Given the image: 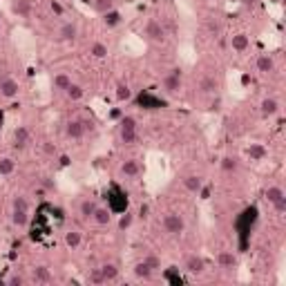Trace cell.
Here are the masks:
<instances>
[{
    "instance_id": "34",
    "label": "cell",
    "mask_w": 286,
    "mask_h": 286,
    "mask_svg": "<svg viewBox=\"0 0 286 286\" xmlns=\"http://www.w3.org/2000/svg\"><path fill=\"white\" fill-rule=\"evenodd\" d=\"M14 170H16V161H14L12 157H3V159H0V177L14 175Z\"/></svg>"
},
{
    "instance_id": "46",
    "label": "cell",
    "mask_w": 286,
    "mask_h": 286,
    "mask_svg": "<svg viewBox=\"0 0 286 286\" xmlns=\"http://www.w3.org/2000/svg\"><path fill=\"white\" fill-rule=\"evenodd\" d=\"M137 217H139V219H148V217H150V204H141V206H139Z\"/></svg>"
},
{
    "instance_id": "37",
    "label": "cell",
    "mask_w": 286,
    "mask_h": 286,
    "mask_svg": "<svg viewBox=\"0 0 286 286\" xmlns=\"http://www.w3.org/2000/svg\"><path fill=\"white\" fill-rule=\"evenodd\" d=\"M12 210H29V201L25 195H16L12 199Z\"/></svg>"
},
{
    "instance_id": "42",
    "label": "cell",
    "mask_w": 286,
    "mask_h": 286,
    "mask_svg": "<svg viewBox=\"0 0 286 286\" xmlns=\"http://www.w3.org/2000/svg\"><path fill=\"white\" fill-rule=\"evenodd\" d=\"M27 279L23 277V275H9V277H5V286H23Z\"/></svg>"
},
{
    "instance_id": "38",
    "label": "cell",
    "mask_w": 286,
    "mask_h": 286,
    "mask_svg": "<svg viewBox=\"0 0 286 286\" xmlns=\"http://www.w3.org/2000/svg\"><path fill=\"white\" fill-rule=\"evenodd\" d=\"M40 150H43V154L45 157H59V148H56V143L54 141H43L40 143Z\"/></svg>"
},
{
    "instance_id": "48",
    "label": "cell",
    "mask_w": 286,
    "mask_h": 286,
    "mask_svg": "<svg viewBox=\"0 0 286 286\" xmlns=\"http://www.w3.org/2000/svg\"><path fill=\"white\" fill-rule=\"evenodd\" d=\"M197 195H199L201 199H208V197H210V186H201V190L197 192Z\"/></svg>"
},
{
    "instance_id": "36",
    "label": "cell",
    "mask_w": 286,
    "mask_h": 286,
    "mask_svg": "<svg viewBox=\"0 0 286 286\" xmlns=\"http://www.w3.org/2000/svg\"><path fill=\"white\" fill-rule=\"evenodd\" d=\"M264 197L268 199V204H273V201H277L279 197H284V190L279 188V186H268L266 192H264Z\"/></svg>"
},
{
    "instance_id": "52",
    "label": "cell",
    "mask_w": 286,
    "mask_h": 286,
    "mask_svg": "<svg viewBox=\"0 0 286 286\" xmlns=\"http://www.w3.org/2000/svg\"><path fill=\"white\" fill-rule=\"evenodd\" d=\"M239 3H242L244 7H255V5H257V0H239Z\"/></svg>"
},
{
    "instance_id": "39",
    "label": "cell",
    "mask_w": 286,
    "mask_h": 286,
    "mask_svg": "<svg viewBox=\"0 0 286 286\" xmlns=\"http://www.w3.org/2000/svg\"><path fill=\"white\" fill-rule=\"evenodd\" d=\"M141 262H145V264H148V266L152 268L154 273H157V270L161 268V259H159V257H157V255H154V253H145Z\"/></svg>"
},
{
    "instance_id": "51",
    "label": "cell",
    "mask_w": 286,
    "mask_h": 286,
    "mask_svg": "<svg viewBox=\"0 0 286 286\" xmlns=\"http://www.w3.org/2000/svg\"><path fill=\"white\" fill-rule=\"evenodd\" d=\"M121 117H123V112H121V110H112V112H110V119H114V121H119Z\"/></svg>"
},
{
    "instance_id": "4",
    "label": "cell",
    "mask_w": 286,
    "mask_h": 286,
    "mask_svg": "<svg viewBox=\"0 0 286 286\" xmlns=\"http://www.w3.org/2000/svg\"><path fill=\"white\" fill-rule=\"evenodd\" d=\"M143 36L150 40V43H163L165 40V29H163V25H161L159 20L150 18L148 23H145V27H143Z\"/></svg>"
},
{
    "instance_id": "33",
    "label": "cell",
    "mask_w": 286,
    "mask_h": 286,
    "mask_svg": "<svg viewBox=\"0 0 286 286\" xmlns=\"http://www.w3.org/2000/svg\"><path fill=\"white\" fill-rule=\"evenodd\" d=\"M107 54H110V49H107L105 43H92L90 45V56H94V59H107Z\"/></svg>"
},
{
    "instance_id": "1",
    "label": "cell",
    "mask_w": 286,
    "mask_h": 286,
    "mask_svg": "<svg viewBox=\"0 0 286 286\" xmlns=\"http://www.w3.org/2000/svg\"><path fill=\"white\" fill-rule=\"evenodd\" d=\"M139 139V132H137V119L134 117H126L123 114L119 119V141L123 145H134Z\"/></svg>"
},
{
    "instance_id": "28",
    "label": "cell",
    "mask_w": 286,
    "mask_h": 286,
    "mask_svg": "<svg viewBox=\"0 0 286 286\" xmlns=\"http://www.w3.org/2000/svg\"><path fill=\"white\" fill-rule=\"evenodd\" d=\"M96 206H98V204H96L94 199L85 197V199H81V204H79V215L83 217V219H92V215H94Z\"/></svg>"
},
{
    "instance_id": "53",
    "label": "cell",
    "mask_w": 286,
    "mask_h": 286,
    "mask_svg": "<svg viewBox=\"0 0 286 286\" xmlns=\"http://www.w3.org/2000/svg\"><path fill=\"white\" fill-rule=\"evenodd\" d=\"M3 126H5V112L0 110V132H3Z\"/></svg>"
},
{
    "instance_id": "6",
    "label": "cell",
    "mask_w": 286,
    "mask_h": 286,
    "mask_svg": "<svg viewBox=\"0 0 286 286\" xmlns=\"http://www.w3.org/2000/svg\"><path fill=\"white\" fill-rule=\"evenodd\" d=\"M20 94V85L16 79H12V76H3L0 79V96L7 98V101H14Z\"/></svg>"
},
{
    "instance_id": "19",
    "label": "cell",
    "mask_w": 286,
    "mask_h": 286,
    "mask_svg": "<svg viewBox=\"0 0 286 286\" xmlns=\"http://www.w3.org/2000/svg\"><path fill=\"white\" fill-rule=\"evenodd\" d=\"M72 83L74 81H72V76L67 74V72H59V74H54V79H51V90L54 92H65Z\"/></svg>"
},
{
    "instance_id": "20",
    "label": "cell",
    "mask_w": 286,
    "mask_h": 286,
    "mask_svg": "<svg viewBox=\"0 0 286 286\" xmlns=\"http://www.w3.org/2000/svg\"><path fill=\"white\" fill-rule=\"evenodd\" d=\"M101 20H103V25H105L107 29H114V27H119V25L123 23V14L119 12V9H110V12L101 14Z\"/></svg>"
},
{
    "instance_id": "3",
    "label": "cell",
    "mask_w": 286,
    "mask_h": 286,
    "mask_svg": "<svg viewBox=\"0 0 286 286\" xmlns=\"http://www.w3.org/2000/svg\"><path fill=\"white\" fill-rule=\"evenodd\" d=\"M161 90H163V94H168V96L179 94L181 92V70L168 72V74L163 76V81H161Z\"/></svg>"
},
{
    "instance_id": "22",
    "label": "cell",
    "mask_w": 286,
    "mask_h": 286,
    "mask_svg": "<svg viewBox=\"0 0 286 286\" xmlns=\"http://www.w3.org/2000/svg\"><path fill=\"white\" fill-rule=\"evenodd\" d=\"M266 154H268V150H266V145L264 143H251L246 148V157L251 161H264L266 159Z\"/></svg>"
},
{
    "instance_id": "24",
    "label": "cell",
    "mask_w": 286,
    "mask_h": 286,
    "mask_svg": "<svg viewBox=\"0 0 286 286\" xmlns=\"http://www.w3.org/2000/svg\"><path fill=\"white\" fill-rule=\"evenodd\" d=\"M12 12L18 18H29L32 16V3L29 0H12Z\"/></svg>"
},
{
    "instance_id": "5",
    "label": "cell",
    "mask_w": 286,
    "mask_h": 286,
    "mask_svg": "<svg viewBox=\"0 0 286 286\" xmlns=\"http://www.w3.org/2000/svg\"><path fill=\"white\" fill-rule=\"evenodd\" d=\"M206 266H208L206 259L201 257V255H197V253L195 255H188V257L184 259V270L188 275H195V277H197V275H204L206 273Z\"/></svg>"
},
{
    "instance_id": "45",
    "label": "cell",
    "mask_w": 286,
    "mask_h": 286,
    "mask_svg": "<svg viewBox=\"0 0 286 286\" xmlns=\"http://www.w3.org/2000/svg\"><path fill=\"white\" fill-rule=\"evenodd\" d=\"M275 208V212H279V215H282V212H286V195L284 197H279L277 201H273V204H270Z\"/></svg>"
},
{
    "instance_id": "14",
    "label": "cell",
    "mask_w": 286,
    "mask_h": 286,
    "mask_svg": "<svg viewBox=\"0 0 286 286\" xmlns=\"http://www.w3.org/2000/svg\"><path fill=\"white\" fill-rule=\"evenodd\" d=\"M255 67H257L259 74H273L275 72V61L270 54H259L255 59Z\"/></svg>"
},
{
    "instance_id": "17",
    "label": "cell",
    "mask_w": 286,
    "mask_h": 286,
    "mask_svg": "<svg viewBox=\"0 0 286 286\" xmlns=\"http://www.w3.org/2000/svg\"><path fill=\"white\" fill-rule=\"evenodd\" d=\"M92 221L96 223V226H110L112 221V210L107 206H96L94 215H92Z\"/></svg>"
},
{
    "instance_id": "18",
    "label": "cell",
    "mask_w": 286,
    "mask_h": 286,
    "mask_svg": "<svg viewBox=\"0 0 286 286\" xmlns=\"http://www.w3.org/2000/svg\"><path fill=\"white\" fill-rule=\"evenodd\" d=\"M231 47L237 51V54H242V51H246L251 47V38H248V34L239 32V34H233L231 36Z\"/></svg>"
},
{
    "instance_id": "40",
    "label": "cell",
    "mask_w": 286,
    "mask_h": 286,
    "mask_svg": "<svg viewBox=\"0 0 286 286\" xmlns=\"http://www.w3.org/2000/svg\"><path fill=\"white\" fill-rule=\"evenodd\" d=\"M94 9L98 14L110 12V9H114V0H94Z\"/></svg>"
},
{
    "instance_id": "30",
    "label": "cell",
    "mask_w": 286,
    "mask_h": 286,
    "mask_svg": "<svg viewBox=\"0 0 286 286\" xmlns=\"http://www.w3.org/2000/svg\"><path fill=\"white\" fill-rule=\"evenodd\" d=\"M63 242H65V246L70 248V251H76V248H81V244H83V235L79 231H67Z\"/></svg>"
},
{
    "instance_id": "12",
    "label": "cell",
    "mask_w": 286,
    "mask_h": 286,
    "mask_svg": "<svg viewBox=\"0 0 286 286\" xmlns=\"http://www.w3.org/2000/svg\"><path fill=\"white\" fill-rule=\"evenodd\" d=\"M259 112H262L264 119H273L279 114V101L273 96H266L262 98V103H259Z\"/></svg>"
},
{
    "instance_id": "49",
    "label": "cell",
    "mask_w": 286,
    "mask_h": 286,
    "mask_svg": "<svg viewBox=\"0 0 286 286\" xmlns=\"http://www.w3.org/2000/svg\"><path fill=\"white\" fill-rule=\"evenodd\" d=\"M43 186H45L47 190H54V188H56V184H54V179H51V177H45V179H43Z\"/></svg>"
},
{
    "instance_id": "35",
    "label": "cell",
    "mask_w": 286,
    "mask_h": 286,
    "mask_svg": "<svg viewBox=\"0 0 286 286\" xmlns=\"http://www.w3.org/2000/svg\"><path fill=\"white\" fill-rule=\"evenodd\" d=\"M132 223H134V215L130 210H126V212H121V215H119V231H130V228H132Z\"/></svg>"
},
{
    "instance_id": "10",
    "label": "cell",
    "mask_w": 286,
    "mask_h": 286,
    "mask_svg": "<svg viewBox=\"0 0 286 286\" xmlns=\"http://www.w3.org/2000/svg\"><path fill=\"white\" fill-rule=\"evenodd\" d=\"M110 208L112 212H119V215H121V212H126L128 210V195L126 192H121L119 188H112V197H110Z\"/></svg>"
},
{
    "instance_id": "8",
    "label": "cell",
    "mask_w": 286,
    "mask_h": 286,
    "mask_svg": "<svg viewBox=\"0 0 286 286\" xmlns=\"http://www.w3.org/2000/svg\"><path fill=\"white\" fill-rule=\"evenodd\" d=\"M217 266L221 270H226V273H233V270H237V266H239V259L233 251H219L217 253Z\"/></svg>"
},
{
    "instance_id": "11",
    "label": "cell",
    "mask_w": 286,
    "mask_h": 286,
    "mask_svg": "<svg viewBox=\"0 0 286 286\" xmlns=\"http://www.w3.org/2000/svg\"><path fill=\"white\" fill-rule=\"evenodd\" d=\"M29 141H32V134H29V130L25 126H18L16 130H14L12 134V145L16 150H25L29 145Z\"/></svg>"
},
{
    "instance_id": "31",
    "label": "cell",
    "mask_w": 286,
    "mask_h": 286,
    "mask_svg": "<svg viewBox=\"0 0 286 286\" xmlns=\"http://www.w3.org/2000/svg\"><path fill=\"white\" fill-rule=\"evenodd\" d=\"M63 94H65V98H67V101L76 103V101H81V98L85 96V90H83V87L79 85V83H72V85L67 87V90L63 92Z\"/></svg>"
},
{
    "instance_id": "29",
    "label": "cell",
    "mask_w": 286,
    "mask_h": 286,
    "mask_svg": "<svg viewBox=\"0 0 286 286\" xmlns=\"http://www.w3.org/2000/svg\"><path fill=\"white\" fill-rule=\"evenodd\" d=\"M101 273H103V279L105 282H114V279H119V275H121V270H119L117 264H112V262H105V264H101Z\"/></svg>"
},
{
    "instance_id": "23",
    "label": "cell",
    "mask_w": 286,
    "mask_h": 286,
    "mask_svg": "<svg viewBox=\"0 0 286 286\" xmlns=\"http://www.w3.org/2000/svg\"><path fill=\"white\" fill-rule=\"evenodd\" d=\"M219 168L226 175H237L239 173V159L235 154H226V157H221V161H219Z\"/></svg>"
},
{
    "instance_id": "15",
    "label": "cell",
    "mask_w": 286,
    "mask_h": 286,
    "mask_svg": "<svg viewBox=\"0 0 286 286\" xmlns=\"http://www.w3.org/2000/svg\"><path fill=\"white\" fill-rule=\"evenodd\" d=\"M139 103L145 107V110H161V107H165V101L154 94H150V92H143L141 96H139Z\"/></svg>"
},
{
    "instance_id": "32",
    "label": "cell",
    "mask_w": 286,
    "mask_h": 286,
    "mask_svg": "<svg viewBox=\"0 0 286 286\" xmlns=\"http://www.w3.org/2000/svg\"><path fill=\"white\" fill-rule=\"evenodd\" d=\"M12 223L16 228H25L29 223V210H12Z\"/></svg>"
},
{
    "instance_id": "21",
    "label": "cell",
    "mask_w": 286,
    "mask_h": 286,
    "mask_svg": "<svg viewBox=\"0 0 286 286\" xmlns=\"http://www.w3.org/2000/svg\"><path fill=\"white\" fill-rule=\"evenodd\" d=\"M132 273H134V277L141 279V282H150V279H154V270L150 268L145 262H137V264H134Z\"/></svg>"
},
{
    "instance_id": "41",
    "label": "cell",
    "mask_w": 286,
    "mask_h": 286,
    "mask_svg": "<svg viewBox=\"0 0 286 286\" xmlns=\"http://www.w3.org/2000/svg\"><path fill=\"white\" fill-rule=\"evenodd\" d=\"M87 279H90V284H105L101 268H90V273H87Z\"/></svg>"
},
{
    "instance_id": "16",
    "label": "cell",
    "mask_w": 286,
    "mask_h": 286,
    "mask_svg": "<svg viewBox=\"0 0 286 286\" xmlns=\"http://www.w3.org/2000/svg\"><path fill=\"white\" fill-rule=\"evenodd\" d=\"M51 279H54V275H51V270L47 266L38 264V266L32 268V282H36V284H49Z\"/></svg>"
},
{
    "instance_id": "7",
    "label": "cell",
    "mask_w": 286,
    "mask_h": 286,
    "mask_svg": "<svg viewBox=\"0 0 286 286\" xmlns=\"http://www.w3.org/2000/svg\"><path fill=\"white\" fill-rule=\"evenodd\" d=\"M85 134L87 132H85V126H83V119H70L65 123V137L70 141H81Z\"/></svg>"
},
{
    "instance_id": "25",
    "label": "cell",
    "mask_w": 286,
    "mask_h": 286,
    "mask_svg": "<svg viewBox=\"0 0 286 286\" xmlns=\"http://www.w3.org/2000/svg\"><path fill=\"white\" fill-rule=\"evenodd\" d=\"M181 184H184V188L192 192V195H197V192L201 190V186H204V181H201L199 175H186L184 179H181Z\"/></svg>"
},
{
    "instance_id": "26",
    "label": "cell",
    "mask_w": 286,
    "mask_h": 286,
    "mask_svg": "<svg viewBox=\"0 0 286 286\" xmlns=\"http://www.w3.org/2000/svg\"><path fill=\"white\" fill-rule=\"evenodd\" d=\"M217 90H219V81H217L215 76H204V79L199 81L201 94H217Z\"/></svg>"
},
{
    "instance_id": "27",
    "label": "cell",
    "mask_w": 286,
    "mask_h": 286,
    "mask_svg": "<svg viewBox=\"0 0 286 286\" xmlns=\"http://www.w3.org/2000/svg\"><path fill=\"white\" fill-rule=\"evenodd\" d=\"M114 98H117L119 103L130 101V98H132V87H130L126 81H119L117 87H114Z\"/></svg>"
},
{
    "instance_id": "50",
    "label": "cell",
    "mask_w": 286,
    "mask_h": 286,
    "mask_svg": "<svg viewBox=\"0 0 286 286\" xmlns=\"http://www.w3.org/2000/svg\"><path fill=\"white\" fill-rule=\"evenodd\" d=\"M59 161H61V168H67V165L72 163V159L67 157V154H61V157H59Z\"/></svg>"
},
{
    "instance_id": "47",
    "label": "cell",
    "mask_w": 286,
    "mask_h": 286,
    "mask_svg": "<svg viewBox=\"0 0 286 286\" xmlns=\"http://www.w3.org/2000/svg\"><path fill=\"white\" fill-rule=\"evenodd\" d=\"M208 110H210V112H219V110H221V96H215V98H212L210 105H208Z\"/></svg>"
},
{
    "instance_id": "44",
    "label": "cell",
    "mask_w": 286,
    "mask_h": 286,
    "mask_svg": "<svg viewBox=\"0 0 286 286\" xmlns=\"http://www.w3.org/2000/svg\"><path fill=\"white\" fill-rule=\"evenodd\" d=\"M163 277L168 279V282H173V284H181V282H184V279H181V275H177V270H165Z\"/></svg>"
},
{
    "instance_id": "54",
    "label": "cell",
    "mask_w": 286,
    "mask_h": 286,
    "mask_svg": "<svg viewBox=\"0 0 286 286\" xmlns=\"http://www.w3.org/2000/svg\"><path fill=\"white\" fill-rule=\"evenodd\" d=\"M0 286H5V277H3V275H0Z\"/></svg>"
},
{
    "instance_id": "13",
    "label": "cell",
    "mask_w": 286,
    "mask_h": 286,
    "mask_svg": "<svg viewBox=\"0 0 286 286\" xmlns=\"http://www.w3.org/2000/svg\"><path fill=\"white\" fill-rule=\"evenodd\" d=\"M141 175V163L137 159H126L121 163V177L123 179H137Z\"/></svg>"
},
{
    "instance_id": "2",
    "label": "cell",
    "mask_w": 286,
    "mask_h": 286,
    "mask_svg": "<svg viewBox=\"0 0 286 286\" xmlns=\"http://www.w3.org/2000/svg\"><path fill=\"white\" fill-rule=\"evenodd\" d=\"M161 226H163L165 235L177 237L186 231V219H184V215H179V212H168V215L163 217V221H161Z\"/></svg>"
},
{
    "instance_id": "43",
    "label": "cell",
    "mask_w": 286,
    "mask_h": 286,
    "mask_svg": "<svg viewBox=\"0 0 286 286\" xmlns=\"http://www.w3.org/2000/svg\"><path fill=\"white\" fill-rule=\"evenodd\" d=\"M49 9H51V14H54V16H59V18L65 16V7L59 3V0H51V3H49Z\"/></svg>"
},
{
    "instance_id": "55",
    "label": "cell",
    "mask_w": 286,
    "mask_h": 286,
    "mask_svg": "<svg viewBox=\"0 0 286 286\" xmlns=\"http://www.w3.org/2000/svg\"><path fill=\"white\" fill-rule=\"evenodd\" d=\"M0 29H3V20H0Z\"/></svg>"
},
{
    "instance_id": "9",
    "label": "cell",
    "mask_w": 286,
    "mask_h": 286,
    "mask_svg": "<svg viewBox=\"0 0 286 286\" xmlns=\"http://www.w3.org/2000/svg\"><path fill=\"white\" fill-rule=\"evenodd\" d=\"M79 38V25L76 23H65L56 32V43H74Z\"/></svg>"
}]
</instances>
